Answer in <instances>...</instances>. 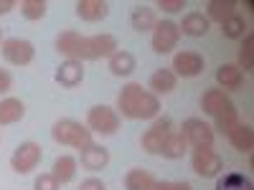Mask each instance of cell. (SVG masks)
<instances>
[{"label":"cell","instance_id":"obj_6","mask_svg":"<svg viewBox=\"0 0 254 190\" xmlns=\"http://www.w3.org/2000/svg\"><path fill=\"white\" fill-rule=\"evenodd\" d=\"M87 127H89V132H97V135H115L120 130V114L112 107H107V104H99V107L89 109Z\"/></svg>","mask_w":254,"mask_h":190},{"label":"cell","instance_id":"obj_29","mask_svg":"<svg viewBox=\"0 0 254 190\" xmlns=\"http://www.w3.org/2000/svg\"><path fill=\"white\" fill-rule=\"evenodd\" d=\"M221 31H224L226 38H244L247 23H244V18L239 13H234L229 20H224V23H221Z\"/></svg>","mask_w":254,"mask_h":190},{"label":"cell","instance_id":"obj_5","mask_svg":"<svg viewBox=\"0 0 254 190\" xmlns=\"http://www.w3.org/2000/svg\"><path fill=\"white\" fill-rule=\"evenodd\" d=\"M176 132H178V130H176L173 119H171V117H160V119H155V122H153L150 130H147V132L142 135L140 144H142V150H145V152H150V155H160V152H163V147L168 144V140H171Z\"/></svg>","mask_w":254,"mask_h":190},{"label":"cell","instance_id":"obj_33","mask_svg":"<svg viewBox=\"0 0 254 190\" xmlns=\"http://www.w3.org/2000/svg\"><path fill=\"white\" fill-rule=\"evenodd\" d=\"M79 190H107V185H104L99 178H87L79 185Z\"/></svg>","mask_w":254,"mask_h":190},{"label":"cell","instance_id":"obj_26","mask_svg":"<svg viewBox=\"0 0 254 190\" xmlns=\"http://www.w3.org/2000/svg\"><path fill=\"white\" fill-rule=\"evenodd\" d=\"M234 3H221V0H211L208 3V23L211 20H216V23H224V20H229L231 15H234Z\"/></svg>","mask_w":254,"mask_h":190},{"label":"cell","instance_id":"obj_4","mask_svg":"<svg viewBox=\"0 0 254 190\" xmlns=\"http://www.w3.org/2000/svg\"><path fill=\"white\" fill-rule=\"evenodd\" d=\"M51 137L59 144H66V147H76V150H84L87 144H92V132L89 127H84L76 119H59L51 130Z\"/></svg>","mask_w":254,"mask_h":190},{"label":"cell","instance_id":"obj_14","mask_svg":"<svg viewBox=\"0 0 254 190\" xmlns=\"http://www.w3.org/2000/svg\"><path fill=\"white\" fill-rule=\"evenodd\" d=\"M107 162H110V150L107 147H102V144H87L81 150V165L87 167V170H92V173H97V170H104L107 167Z\"/></svg>","mask_w":254,"mask_h":190},{"label":"cell","instance_id":"obj_7","mask_svg":"<svg viewBox=\"0 0 254 190\" xmlns=\"http://www.w3.org/2000/svg\"><path fill=\"white\" fill-rule=\"evenodd\" d=\"M181 135L186 140V144H190L193 150H201V147H211L214 144V130L203 122V119H196L190 117L181 124Z\"/></svg>","mask_w":254,"mask_h":190},{"label":"cell","instance_id":"obj_22","mask_svg":"<svg viewBox=\"0 0 254 190\" xmlns=\"http://www.w3.org/2000/svg\"><path fill=\"white\" fill-rule=\"evenodd\" d=\"M229 142L234 144V150H239V152H252V147H254L252 127L249 124H237L234 130L229 132Z\"/></svg>","mask_w":254,"mask_h":190},{"label":"cell","instance_id":"obj_11","mask_svg":"<svg viewBox=\"0 0 254 190\" xmlns=\"http://www.w3.org/2000/svg\"><path fill=\"white\" fill-rule=\"evenodd\" d=\"M36 56V48L26 38H8L3 41V58L13 66H28Z\"/></svg>","mask_w":254,"mask_h":190},{"label":"cell","instance_id":"obj_27","mask_svg":"<svg viewBox=\"0 0 254 190\" xmlns=\"http://www.w3.org/2000/svg\"><path fill=\"white\" fill-rule=\"evenodd\" d=\"M46 10H49L46 0H23V3H20V13L28 20H41L46 15Z\"/></svg>","mask_w":254,"mask_h":190},{"label":"cell","instance_id":"obj_28","mask_svg":"<svg viewBox=\"0 0 254 190\" xmlns=\"http://www.w3.org/2000/svg\"><path fill=\"white\" fill-rule=\"evenodd\" d=\"M252 66H254V36L252 33H247L244 36V44H242V48H239V71L244 69V71H252Z\"/></svg>","mask_w":254,"mask_h":190},{"label":"cell","instance_id":"obj_15","mask_svg":"<svg viewBox=\"0 0 254 190\" xmlns=\"http://www.w3.org/2000/svg\"><path fill=\"white\" fill-rule=\"evenodd\" d=\"M74 8H76V15L81 20H87V23H97V20L107 18L110 13V3H104V0H79Z\"/></svg>","mask_w":254,"mask_h":190},{"label":"cell","instance_id":"obj_23","mask_svg":"<svg viewBox=\"0 0 254 190\" xmlns=\"http://www.w3.org/2000/svg\"><path fill=\"white\" fill-rule=\"evenodd\" d=\"M51 175L59 180V185L71 183L74 175H76V160H74L71 155H61V157H56V162H54V173H51Z\"/></svg>","mask_w":254,"mask_h":190},{"label":"cell","instance_id":"obj_30","mask_svg":"<svg viewBox=\"0 0 254 190\" xmlns=\"http://www.w3.org/2000/svg\"><path fill=\"white\" fill-rule=\"evenodd\" d=\"M33 188H36V190H59L61 185H59V180H56L51 173H41V175L36 178Z\"/></svg>","mask_w":254,"mask_h":190},{"label":"cell","instance_id":"obj_12","mask_svg":"<svg viewBox=\"0 0 254 190\" xmlns=\"http://www.w3.org/2000/svg\"><path fill=\"white\" fill-rule=\"evenodd\" d=\"M176 76H186V79H193L203 71V56L196 51H181L173 58V69Z\"/></svg>","mask_w":254,"mask_h":190},{"label":"cell","instance_id":"obj_16","mask_svg":"<svg viewBox=\"0 0 254 190\" xmlns=\"http://www.w3.org/2000/svg\"><path fill=\"white\" fill-rule=\"evenodd\" d=\"M178 28H181V33H183V36H190V38H203V36L208 33L211 23H208V18H206L203 13H188Z\"/></svg>","mask_w":254,"mask_h":190},{"label":"cell","instance_id":"obj_34","mask_svg":"<svg viewBox=\"0 0 254 190\" xmlns=\"http://www.w3.org/2000/svg\"><path fill=\"white\" fill-rule=\"evenodd\" d=\"M10 84H13V76L5 69H0V94H5L10 89Z\"/></svg>","mask_w":254,"mask_h":190},{"label":"cell","instance_id":"obj_8","mask_svg":"<svg viewBox=\"0 0 254 190\" xmlns=\"http://www.w3.org/2000/svg\"><path fill=\"white\" fill-rule=\"evenodd\" d=\"M181 41V28L173 20H160L153 28V51L155 53H171Z\"/></svg>","mask_w":254,"mask_h":190},{"label":"cell","instance_id":"obj_1","mask_svg":"<svg viewBox=\"0 0 254 190\" xmlns=\"http://www.w3.org/2000/svg\"><path fill=\"white\" fill-rule=\"evenodd\" d=\"M56 51L69 61H94L102 56H112L117 51V38L112 33H97L92 38L79 36L76 31H64L56 38Z\"/></svg>","mask_w":254,"mask_h":190},{"label":"cell","instance_id":"obj_10","mask_svg":"<svg viewBox=\"0 0 254 190\" xmlns=\"http://www.w3.org/2000/svg\"><path fill=\"white\" fill-rule=\"evenodd\" d=\"M41 157H44V152H41V144H36V142H23V144H20L18 150L13 152L10 167H13V173L26 175V173H31L33 167L41 162Z\"/></svg>","mask_w":254,"mask_h":190},{"label":"cell","instance_id":"obj_21","mask_svg":"<svg viewBox=\"0 0 254 190\" xmlns=\"http://www.w3.org/2000/svg\"><path fill=\"white\" fill-rule=\"evenodd\" d=\"M130 23H132V28L137 31V33H147V31H153L155 28V13H153V8H147V5H135V10H132V15H130Z\"/></svg>","mask_w":254,"mask_h":190},{"label":"cell","instance_id":"obj_25","mask_svg":"<svg viewBox=\"0 0 254 190\" xmlns=\"http://www.w3.org/2000/svg\"><path fill=\"white\" fill-rule=\"evenodd\" d=\"M214 190H254V185L242 173H226L224 178L216 180V188Z\"/></svg>","mask_w":254,"mask_h":190},{"label":"cell","instance_id":"obj_3","mask_svg":"<svg viewBox=\"0 0 254 190\" xmlns=\"http://www.w3.org/2000/svg\"><path fill=\"white\" fill-rule=\"evenodd\" d=\"M201 109L216 119V130L221 135H229L239 124V112L234 107V101H231L226 96V92H221V89H208L201 96Z\"/></svg>","mask_w":254,"mask_h":190},{"label":"cell","instance_id":"obj_13","mask_svg":"<svg viewBox=\"0 0 254 190\" xmlns=\"http://www.w3.org/2000/svg\"><path fill=\"white\" fill-rule=\"evenodd\" d=\"M54 79H56V84H61L64 89H74V87H79V84L84 81V66H81V61H64L61 66L56 69V74H54Z\"/></svg>","mask_w":254,"mask_h":190},{"label":"cell","instance_id":"obj_36","mask_svg":"<svg viewBox=\"0 0 254 190\" xmlns=\"http://www.w3.org/2000/svg\"><path fill=\"white\" fill-rule=\"evenodd\" d=\"M0 41H3V31H0Z\"/></svg>","mask_w":254,"mask_h":190},{"label":"cell","instance_id":"obj_19","mask_svg":"<svg viewBox=\"0 0 254 190\" xmlns=\"http://www.w3.org/2000/svg\"><path fill=\"white\" fill-rule=\"evenodd\" d=\"M135 56L130 53V51H122V48H117L112 56H110V71L115 74V76H130L132 71H135Z\"/></svg>","mask_w":254,"mask_h":190},{"label":"cell","instance_id":"obj_17","mask_svg":"<svg viewBox=\"0 0 254 190\" xmlns=\"http://www.w3.org/2000/svg\"><path fill=\"white\" fill-rule=\"evenodd\" d=\"M216 81H219V87L224 92H234L242 87V81H244V74L234 66V63H224V66L216 69Z\"/></svg>","mask_w":254,"mask_h":190},{"label":"cell","instance_id":"obj_18","mask_svg":"<svg viewBox=\"0 0 254 190\" xmlns=\"http://www.w3.org/2000/svg\"><path fill=\"white\" fill-rule=\"evenodd\" d=\"M26 117V104L20 99H0V124H15Z\"/></svg>","mask_w":254,"mask_h":190},{"label":"cell","instance_id":"obj_20","mask_svg":"<svg viewBox=\"0 0 254 190\" xmlns=\"http://www.w3.org/2000/svg\"><path fill=\"white\" fill-rule=\"evenodd\" d=\"M176 84H178V76L171 71V69H158L153 76H150V89L153 94H171L176 89Z\"/></svg>","mask_w":254,"mask_h":190},{"label":"cell","instance_id":"obj_9","mask_svg":"<svg viewBox=\"0 0 254 190\" xmlns=\"http://www.w3.org/2000/svg\"><path fill=\"white\" fill-rule=\"evenodd\" d=\"M190 165H193V173L201 178H216L224 170V160L219 152H214L211 147H201V150H193V157H190Z\"/></svg>","mask_w":254,"mask_h":190},{"label":"cell","instance_id":"obj_31","mask_svg":"<svg viewBox=\"0 0 254 190\" xmlns=\"http://www.w3.org/2000/svg\"><path fill=\"white\" fill-rule=\"evenodd\" d=\"M153 190H193L190 188V183H176V180H155Z\"/></svg>","mask_w":254,"mask_h":190},{"label":"cell","instance_id":"obj_32","mask_svg":"<svg viewBox=\"0 0 254 190\" xmlns=\"http://www.w3.org/2000/svg\"><path fill=\"white\" fill-rule=\"evenodd\" d=\"M158 8H163L165 13H178L186 8V0H158Z\"/></svg>","mask_w":254,"mask_h":190},{"label":"cell","instance_id":"obj_2","mask_svg":"<svg viewBox=\"0 0 254 190\" xmlns=\"http://www.w3.org/2000/svg\"><path fill=\"white\" fill-rule=\"evenodd\" d=\"M117 109L127 119H153L160 112V99L153 92H145L142 84H127L117 96Z\"/></svg>","mask_w":254,"mask_h":190},{"label":"cell","instance_id":"obj_24","mask_svg":"<svg viewBox=\"0 0 254 190\" xmlns=\"http://www.w3.org/2000/svg\"><path fill=\"white\" fill-rule=\"evenodd\" d=\"M153 185H155V178L147 170H140V167L125 175V190H153Z\"/></svg>","mask_w":254,"mask_h":190},{"label":"cell","instance_id":"obj_35","mask_svg":"<svg viewBox=\"0 0 254 190\" xmlns=\"http://www.w3.org/2000/svg\"><path fill=\"white\" fill-rule=\"evenodd\" d=\"M10 8H15V3H13V0H0V15H5Z\"/></svg>","mask_w":254,"mask_h":190}]
</instances>
